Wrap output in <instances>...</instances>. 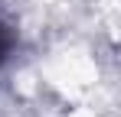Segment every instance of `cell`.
I'll list each match as a JSON object with an SVG mask.
<instances>
[{
  "mask_svg": "<svg viewBox=\"0 0 121 117\" xmlns=\"http://www.w3.org/2000/svg\"><path fill=\"white\" fill-rule=\"evenodd\" d=\"M7 52H10V33H7V26L0 23V65H3Z\"/></svg>",
  "mask_w": 121,
  "mask_h": 117,
  "instance_id": "obj_1",
  "label": "cell"
}]
</instances>
